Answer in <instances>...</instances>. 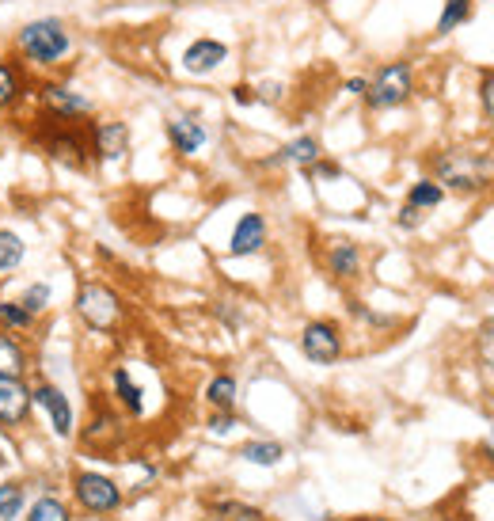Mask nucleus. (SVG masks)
<instances>
[{"mask_svg": "<svg viewBox=\"0 0 494 521\" xmlns=\"http://www.w3.org/2000/svg\"><path fill=\"white\" fill-rule=\"evenodd\" d=\"M12 54L23 61L27 73L35 77H57L76 54V31L69 20L61 16H35L23 20L12 31Z\"/></svg>", "mask_w": 494, "mask_h": 521, "instance_id": "nucleus-1", "label": "nucleus"}, {"mask_svg": "<svg viewBox=\"0 0 494 521\" xmlns=\"http://www.w3.org/2000/svg\"><path fill=\"white\" fill-rule=\"evenodd\" d=\"M31 99H35L38 115L54 118V122H88L95 115L92 96L61 77H38L31 84Z\"/></svg>", "mask_w": 494, "mask_h": 521, "instance_id": "nucleus-2", "label": "nucleus"}, {"mask_svg": "<svg viewBox=\"0 0 494 521\" xmlns=\"http://www.w3.org/2000/svg\"><path fill=\"white\" fill-rule=\"evenodd\" d=\"M35 137L42 145V153L65 164V168H84L92 160V149H88V126L84 122H54V118H35Z\"/></svg>", "mask_w": 494, "mask_h": 521, "instance_id": "nucleus-3", "label": "nucleus"}, {"mask_svg": "<svg viewBox=\"0 0 494 521\" xmlns=\"http://www.w3.org/2000/svg\"><path fill=\"white\" fill-rule=\"evenodd\" d=\"M415 96V69L411 61H388L369 77V92H365V107L369 111H396L407 99Z\"/></svg>", "mask_w": 494, "mask_h": 521, "instance_id": "nucleus-4", "label": "nucleus"}, {"mask_svg": "<svg viewBox=\"0 0 494 521\" xmlns=\"http://www.w3.org/2000/svg\"><path fill=\"white\" fill-rule=\"evenodd\" d=\"M487 172H491V164H487V156L479 153H464V149H449V153H441L434 160V175L441 187H453L460 194H472L479 187H487Z\"/></svg>", "mask_w": 494, "mask_h": 521, "instance_id": "nucleus-5", "label": "nucleus"}, {"mask_svg": "<svg viewBox=\"0 0 494 521\" xmlns=\"http://www.w3.org/2000/svg\"><path fill=\"white\" fill-rule=\"evenodd\" d=\"M76 316L95 331H107L118 324V316H122V301H118V293L111 286H103V282H84L80 290H76Z\"/></svg>", "mask_w": 494, "mask_h": 521, "instance_id": "nucleus-6", "label": "nucleus"}, {"mask_svg": "<svg viewBox=\"0 0 494 521\" xmlns=\"http://www.w3.org/2000/svg\"><path fill=\"white\" fill-rule=\"evenodd\" d=\"M88 149L99 164H118L130 153V126L122 118H88Z\"/></svg>", "mask_w": 494, "mask_h": 521, "instance_id": "nucleus-7", "label": "nucleus"}, {"mask_svg": "<svg viewBox=\"0 0 494 521\" xmlns=\"http://www.w3.org/2000/svg\"><path fill=\"white\" fill-rule=\"evenodd\" d=\"M73 491H76V502H80L84 510H92V514H114V510L122 506L118 483L107 480L103 472H76Z\"/></svg>", "mask_w": 494, "mask_h": 521, "instance_id": "nucleus-8", "label": "nucleus"}, {"mask_svg": "<svg viewBox=\"0 0 494 521\" xmlns=\"http://www.w3.org/2000/svg\"><path fill=\"white\" fill-rule=\"evenodd\" d=\"M301 350L312 366H331L342 354V331L331 320H312L301 331Z\"/></svg>", "mask_w": 494, "mask_h": 521, "instance_id": "nucleus-9", "label": "nucleus"}, {"mask_svg": "<svg viewBox=\"0 0 494 521\" xmlns=\"http://www.w3.org/2000/svg\"><path fill=\"white\" fill-rule=\"evenodd\" d=\"M31 84H35V77L23 69L16 54H0V118L16 115L23 99L31 96Z\"/></svg>", "mask_w": 494, "mask_h": 521, "instance_id": "nucleus-10", "label": "nucleus"}, {"mask_svg": "<svg viewBox=\"0 0 494 521\" xmlns=\"http://www.w3.org/2000/svg\"><path fill=\"white\" fill-rule=\"evenodd\" d=\"M164 134H168V145L179 156H198L209 141L206 122L194 115V111H179V115H171L168 122H164Z\"/></svg>", "mask_w": 494, "mask_h": 521, "instance_id": "nucleus-11", "label": "nucleus"}, {"mask_svg": "<svg viewBox=\"0 0 494 521\" xmlns=\"http://www.w3.org/2000/svg\"><path fill=\"white\" fill-rule=\"evenodd\" d=\"M31 407H35V396H31L27 377H0V426L4 430L27 423Z\"/></svg>", "mask_w": 494, "mask_h": 521, "instance_id": "nucleus-12", "label": "nucleus"}, {"mask_svg": "<svg viewBox=\"0 0 494 521\" xmlns=\"http://www.w3.org/2000/svg\"><path fill=\"white\" fill-rule=\"evenodd\" d=\"M31 396H35V407H42V415L50 419L57 438H69L73 434V404H69V396L57 385H50V381L31 388Z\"/></svg>", "mask_w": 494, "mask_h": 521, "instance_id": "nucleus-13", "label": "nucleus"}, {"mask_svg": "<svg viewBox=\"0 0 494 521\" xmlns=\"http://www.w3.org/2000/svg\"><path fill=\"white\" fill-rule=\"evenodd\" d=\"M228 61V46L221 39H194L183 50V69H187L190 77H209V73H217L221 65Z\"/></svg>", "mask_w": 494, "mask_h": 521, "instance_id": "nucleus-14", "label": "nucleus"}, {"mask_svg": "<svg viewBox=\"0 0 494 521\" xmlns=\"http://www.w3.org/2000/svg\"><path fill=\"white\" fill-rule=\"evenodd\" d=\"M263 244H266V217H263V213H244V217L236 221V229H232V240H228V255L244 259V255H255V251H263Z\"/></svg>", "mask_w": 494, "mask_h": 521, "instance_id": "nucleus-15", "label": "nucleus"}, {"mask_svg": "<svg viewBox=\"0 0 494 521\" xmlns=\"http://www.w3.org/2000/svg\"><path fill=\"white\" fill-rule=\"evenodd\" d=\"M31 369V354L19 343V335L0 328V377H27Z\"/></svg>", "mask_w": 494, "mask_h": 521, "instance_id": "nucleus-16", "label": "nucleus"}, {"mask_svg": "<svg viewBox=\"0 0 494 521\" xmlns=\"http://www.w3.org/2000/svg\"><path fill=\"white\" fill-rule=\"evenodd\" d=\"M323 156L320 149V141L312 134H301V137H293L289 145H282L278 149V156H274V164H293V168H301V172H308L316 160Z\"/></svg>", "mask_w": 494, "mask_h": 521, "instance_id": "nucleus-17", "label": "nucleus"}, {"mask_svg": "<svg viewBox=\"0 0 494 521\" xmlns=\"http://www.w3.org/2000/svg\"><path fill=\"white\" fill-rule=\"evenodd\" d=\"M327 271L335 274V278H358L361 271V251L358 244H350V240H335L331 251H327Z\"/></svg>", "mask_w": 494, "mask_h": 521, "instance_id": "nucleus-18", "label": "nucleus"}, {"mask_svg": "<svg viewBox=\"0 0 494 521\" xmlns=\"http://www.w3.org/2000/svg\"><path fill=\"white\" fill-rule=\"evenodd\" d=\"M38 324V316L23 301H12V297H0V328L12 331V335H23V331H31Z\"/></svg>", "mask_w": 494, "mask_h": 521, "instance_id": "nucleus-19", "label": "nucleus"}, {"mask_svg": "<svg viewBox=\"0 0 494 521\" xmlns=\"http://www.w3.org/2000/svg\"><path fill=\"white\" fill-rule=\"evenodd\" d=\"M23 259H27V244H23V236L12 229H0V274L16 271Z\"/></svg>", "mask_w": 494, "mask_h": 521, "instance_id": "nucleus-20", "label": "nucleus"}, {"mask_svg": "<svg viewBox=\"0 0 494 521\" xmlns=\"http://www.w3.org/2000/svg\"><path fill=\"white\" fill-rule=\"evenodd\" d=\"M206 400L217 407V411H232V407H236V377H232V373H217L206 388Z\"/></svg>", "mask_w": 494, "mask_h": 521, "instance_id": "nucleus-21", "label": "nucleus"}, {"mask_svg": "<svg viewBox=\"0 0 494 521\" xmlns=\"http://www.w3.org/2000/svg\"><path fill=\"white\" fill-rule=\"evenodd\" d=\"M441 198H445V187L437 179H418V183H411V191H407V202L418 206V210H437Z\"/></svg>", "mask_w": 494, "mask_h": 521, "instance_id": "nucleus-22", "label": "nucleus"}, {"mask_svg": "<svg viewBox=\"0 0 494 521\" xmlns=\"http://www.w3.org/2000/svg\"><path fill=\"white\" fill-rule=\"evenodd\" d=\"M475 0H445L441 16H437V35H453L460 23L472 16Z\"/></svg>", "mask_w": 494, "mask_h": 521, "instance_id": "nucleus-23", "label": "nucleus"}, {"mask_svg": "<svg viewBox=\"0 0 494 521\" xmlns=\"http://www.w3.org/2000/svg\"><path fill=\"white\" fill-rule=\"evenodd\" d=\"M111 385H114V392H118V400L126 404V411H133V415H141V411H145V400H141V388L133 385L130 373H126L122 366H118V369L111 373Z\"/></svg>", "mask_w": 494, "mask_h": 521, "instance_id": "nucleus-24", "label": "nucleus"}, {"mask_svg": "<svg viewBox=\"0 0 494 521\" xmlns=\"http://www.w3.org/2000/svg\"><path fill=\"white\" fill-rule=\"evenodd\" d=\"M27 502V487L23 483H0V521H16Z\"/></svg>", "mask_w": 494, "mask_h": 521, "instance_id": "nucleus-25", "label": "nucleus"}, {"mask_svg": "<svg viewBox=\"0 0 494 521\" xmlns=\"http://www.w3.org/2000/svg\"><path fill=\"white\" fill-rule=\"evenodd\" d=\"M240 457L251 464H263V468H270V464H278L285 457V449L278 442H247L244 449H240Z\"/></svg>", "mask_w": 494, "mask_h": 521, "instance_id": "nucleus-26", "label": "nucleus"}, {"mask_svg": "<svg viewBox=\"0 0 494 521\" xmlns=\"http://www.w3.org/2000/svg\"><path fill=\"white\" fill-rule=\"evenodd\" d=\"M27 521H73L69 518V506L61 499H54V495H42V499L27 510Z\"/></svg>", "mask_w": 494, "mask_h": 521, "instance_id": "nucleus-27", "label": "nucleus"}, {"mask_svg": "<svg viewBox=\"0 0 494 521\" xmlns=\"http://www.w3.org/2000/svg\"><path fill=\"white\" fill-rule=\"evenodd\" d=\"M19 301H23V305H27V309L35 312V316H42V312L50 309V301H54V290H50V286H46V282H31V286H27V290L19 293Z\"/></svg>", "mask_w": 494, "mask_h": 521, "instance_id": "nucleus-28", "label": "nucleus"}, {"mask_svg": "<svg viewBox=\"0 0 494 521\" xmlns=\"http://www.w3.org/2000/svg\"><path fill=\"white\" fill-rule=\"evenodd\" d=\"M285 99V84L282 80H263V84H255V103H282Z\"/></svg>", "mask_w": 494, "mask_h": 521, "instance_id": "nucleus-29", "label": "nucleus"}, {"mask_svg": "<svg viewBox=\"0 0 494 521\" xmlns=\"http://www.w3.org/2000/svg\"><path fill=\"white\" fill-rule=\"evenodd\" d=\"M479 103H483V115L494 122V69L479 77Z\"/></svg>", "mask_w": 494, "mask_h": 521, "instance_id": "nucleus-30", "label": "nucleus"}, {"mask_svg": "<svg viewBox=\"0 0 494 521\" xmlns=\"http://www.w3.org/2000/svg\"><path fill=\"white\" fill-rule=\"evenodd\" d=\"M422 217H426V210H418V206H411V202H403V210H399V229H418L422 225Z\"/></svg>", "mask_w": 494, "mask_h": 521, "instance_id": "nucleus-31", "label": "nucleus"}, {"mask_svg": "<svg viewBox=\"0 0 494 521\" xmlns=\"http://www.w3.org/2000/svg\"><path fill=\"white\" fill-rule=\"evenodd\" d=\"M232 103L236 107H251L255 103V84H232Z\"/></svg>", "mask_w": 494, "mask_h": 521, "instance_id": "nucleus-32", "label": "nucleus"}, {"mask_svg": "<svg viewBox=\"0 0 494 521\" xmlns=\"http://www.w3.org/2000/svg\"><path fill=\"white\" fill-rule=\"evenodd\" d=\"M479 350H483V358H487V362L494 366V320L483 331H479Z\"/></svg>", "mask_w": 494, "mask_h": 521, "instance_id": "nucleus-33", "label": "nucleus"}, {"mask_svg": "<svg viewBox=\"0 0 494 521\" xmlns=\"http://www.w3.org/2000/svg\"><path fill=\"white\" fill-rule=\"evenodd\" d=\"M346 96H354V99H365V92H369V77H350L346 84Z\"/></svg>", "mask_w": 494, "mask_h": 521, "instance_id": "nucleus-34", "label": "nucleus"}, {"mask_svg": "<svg viewBox=\"0 0 494 521\" xmlns=\"http://www.w3.org/2000/svg\"><path fill=\"white\" fill-rule=\"evenodd\" d=\"M483 449H487V457H491V461H494V434H491V438H487V445H483Z\"/></svg>", "mask_w": 494, "mask_h": 521, "instance_id": "nucleus-35", "label": "nucleus"}, {"mask_svg": "<svg viewBox=\"0 0 494 521\" xmlns=\"http://www.w3.org/2000/svg\"><path fill=\"white\" fill-rule=\"evenodd\" d=\"M4 464H8V461H4V453H0V468H4Z\"/></svg>", "mask_w": 494, "mask_h": 521, "instance_id": "nucleus-36", "label": "nucleus"}, {"mask_svg": "<svg viewBox=\"0 0 494 521\" xmlns=\"http://www.w3.org/2000/svg\"><path fill=\"white\" fill-rule=\"evenodd\" d=\"M361 521H384V518H361Z\"/></svg>", "mask_w": 494, "mask_h": 521, "instance_id": "nucleus-37", "label": "nucleus"}, {"mask_svg": "<svg viewBox=\"0 0 494 521\" xmlns=\"http://www.w3.org/2000/svg\"><path fill=\"white\" fill-rule=\"evenodd\" d=\"M168 4H183V0H168Z\"/></svg>", "mask_w": 494, "mask_h": 521, "instance_id": "nucleus-38", "label": "nucleus"}, {"mask_svg": "<svg viewBox=\"0 0 494 521\" xmlns=\"http://www.w3.org/2000/svg\"><path fill=\"white\" fill-rule=\"evenodd\" d=\"M323 521H339V518H323Z\"/></svg>", "mask_w": 494, "mask_h": 521, "instance_id": "nucleus-39", "label": "nucleus"}]
</instances>
